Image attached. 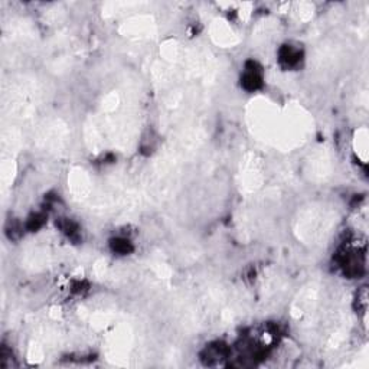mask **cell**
<instances>
[{
    "instance_id": "obj_1",
    "label": "cell",
    "mask_w": 369,
    "mask_h": 369,
    "mask_svg": "<svg viewBox=\"0 0 369 369\" xmlns=\"http://www.w3.org/2000/svg\"><path fill=\"white\" fill-rule=\"evenodd\" d=\"M280 59H281V62H284L286 65H290V67L296 65L300 61V52L291 46H286V48H283V51L280 53Z\"/></svg>"
},
{
    "instance_id": "obj_2",
    "label": "cell",
    "mask_w": 369,
    "mask_h": 369,
    "mask_svg": "<svg viewBox=\"0 0 369 369\" xmlns=\"http://www.w3.org/2000/svg\"><path fill=\"white\" fill-rule=\"evenodd\" d=\"M243 85L244 88L249 89V91H254L257 88L261 87V78L258 75L257 71H248L244 75V80H243Z\"/></svg>"
},
{
    "instance_id": "obj_3",
    "label": "cell",
    "mask_w": 369,
    "mask_h": 369,
    "mask_svg": "<svg viewBox=\"0 0 369 369\" xmlns=\"http://www.w3.org/2000/svg\"><path fill=\"white\" fill-rule=\"evenodd\" d=\"M116 244H114V249L117 251V252H122V254H127L130 249H131V246L128 244V241H125V240H117V241H114Z\"/></svg>"
}]
</instances>
